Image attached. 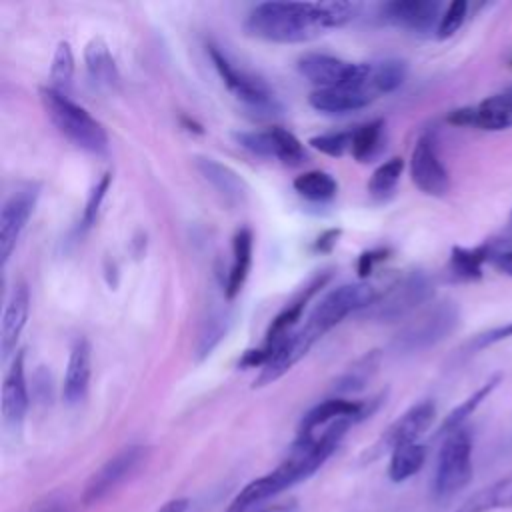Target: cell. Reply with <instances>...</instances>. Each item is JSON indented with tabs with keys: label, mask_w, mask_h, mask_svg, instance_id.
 <instances>
[{
	"label": "cell",
	"mask_w": 512,
	"mask_h": 512,
	"mask_svg": "<svg viewBox=\"0 0 512 512\" xmlns=\"http://www.w3.org/2000/svg\"><path fill=\"white\" fill-rule=\"evenodd\" d=\"M40 194L38 184H26L14 190L2 204L0 210V260L6 266L22 230L26 228L28 218L34 212L36 200Z\"/></svg>",
	"instance_id": "7c38bea8"
},
{
	"label": "cell",
	"mask_w": 512,
	"mask_h": 512,
	"mask_svg": "<svg viewBox=\"0 0 512 512\" xmlns=\"http://www.w3.org/2000/svg\"><path fill=\"white\" fill-rule=\"evenodd\" d=\"M36 512H72L70 504L62 496H50L46 502L36 506Z\"/></svg>",
	"instance_id": "ee69618b"
},
{
	"label": "cell",
	"mask_w": 512,
	"mask_h": 512,
	"mask_svg": "<svg viewBox=\"0 0 512 512\" xmlns=\"http://www.w3.org/2000/svg\"><path fill=\"white\" fill-rule=\"evenodd\" d=\"M252 230L250 228H240L236 230L234 238H232V264H230V272H228V280H226V298H234L250 272V264H252Z\"/></svg>",
	"instance_id": "484cf974"
},
{
	"label": "cell",
	"mask_w": 512,
	"mask_h": 512,
	"mask_svg": "<svg viewBox=\"0 0 512 512\" xmlns=\"http://www.w3.org/2000/svg\"><path fill=\"white\" fill-rule=\"evenodd\" d=\"M378 298L376 290L366 282L342 284L330 290L310 312L306 324L302 326L308 336L316 342L336 324H340L346 316L358 310H366Z\"/></svg>",
	"instance_id": "52a82bcc"
},
{
	"label": "cell",
	"mask_w": 512,
	"mask_h": 512,
	"mask_svg": "<svg viewBox=\"0 0 512 512\" xmlns=\"http://www.w3.org/2000/svg\"><path fill=\"white\" fill-rule=\"evenodd\" d=\"M110 180H112V174L106 172L102 174V178L94 184V188L90 190L88 194V200H86V206H84V212H82V228H90L94 222H96V216H98V210L102 206V200L108 192V186H110Z\"/></svg>",
	"instance_id": "ab89813d"
},
{
	"label": "cell",
	"mask_w": 512,
	"mask_h": 512,
	"mask_svg": "<svg viewBox=\"0 0 512 512\" xmlns=\"http://www.w3.org/2000/svg\"><path fill=\"white\" fill-rule=\"evenodd\" d=\"M258 512H300L298 502L296 500H286V502H276V504H268Z\"/></svg>",
	"instance_id": "bcb514c9"
},
{
	"label": "cell",
	"mask_w": 512,
	"mask_h": 512,
	"mask_svg": "<svg viewBox=\"0 0 512 512\" xmlns=\"http://www.w3.org/2000/svg\"><path fill=\"white\" fill-rule=\"evenodd\" d=\"M374 96L358 86H334L316 88L310 92L308 102L314 110L324 114H348L366 108Z\"/></svg>",
	"instance_id": "ac0fdd59"
},
{
	"label": "cell",
	"mask_w": 512,
	"mask_h": 512,
	"mask_svg": "<svg viewBox=\"0 0 512 512\" xmlns=\"http://www.w3.org/2000/svg\"><path fill=\"white\" fill-rule=\"evenodd\" d=\"M406 72H408L406 62L398 60V58H386V60H378V62H368L366 64L364 88L374 98L378 94L394 92L406 80Z\"/></svg>",
	"instance_id": "cb8c5ba5"
},
{
	"label": "cell",
	"mask_w": 512,
	"mask_h": 512,
	"mask_svg": "<svg viewBox=\"0 0 512 512\" xmlns=\"http://www.w3.org/2000/svg\"><path fill=\"white\" fill-rule=\"evenodd\" d=\"M354 422V418H342L312 434H298L286 460H282L268 474L248 482L232 498L224 512H248L264 500L274 498L286 488L312 476L330 458V454L336 450V446Z\"/></svg>",
	"instance_id": "6da1fadb"
},
{
	"label": "cell",
	"mask_w": 512,
	"mask_h": 512,
	"mask_svg": "<svg viewBox=\"0 0 512 512\" xmlns=\"http://www.w3.org/2000/svg\"><path fill=\"white\" fill-rule=\"evenodd\" d=\"M298 72L318 88H334V86L364 88L366 64L346 62L330 54L308 52L298 60Z\"/></svg>",
	"instance_id": "30bf717a"
},
{
	"label": "cell",
	"mask_w": 512,
	"mask_h": 512,
	"mask_svg": "<svg viewBox=\"0 0 512 512\" xmlns=\"http://www.w3.org/2000/svg\"><path fill=\"white\" fill-rule=\"evenodd\" d=\"M380 18L392 26L426 34L438 28L442 12L436 0H392L380 6Z\"/></svg>",
	"instance_id": "5bb4252c"
},
{
	"label": "cell",
	"mask_w": 512,
	"mask_h": 512,
	"mask_svg": "<svg viewBox=\"0 0 512 512\" xmlns=\"http://www.w3.org/2000/svg\"><path fill=\"white\" fill-rule=\"evenodd\" d=\"M84 64L92 82L100 88L112 90L118 84V68L102 38H92L84 48Z\"/></svg>",
	"instance_id": "603a6c76"
},
{
	"label": "cell",
	"mask_w": 512,
	"mask_h": 512,
	"mask_svg": "<svg viewBox=\"0 0 512 512\" xmlns=\"http://www.w3.org/2000/svg\"><path fill=\"white\" fill-rule=\"evenodd\" d=\"M196 170L228 204H242L246 200L248 186L244 178L230 166L214 158L200 156L196 158Z\"/></svg>",
	"instance_id": "ffe728a7"
},
{
	"label": "cell",
	"mask_w": 512,
	"mask_h": 512,
	"mask_svg": "<svg viewBox=\"0 0 512 512\" xmlns=\"http://www.w3.org/2000/svg\"><path fill=\"white\" fill-rule=\"evenodd\" d=\"M208 56L218 72V76L222 78V82L226 84V88L250 110L260 112V114H276L282 110L280 102L276 100L274 92L270 90V86L258 78L256 74L240 68L238 64H234L224 50H220L214 44H208Z\"/></svg>",
	"instance_id": "ba28073f"
},
{
	"label": "cell",
	"mask_w": 512,
	"mask_h": 512,
	"mask_svg": "<svg viewBox=\"0 0 512 512\" xmlns=\"http://www.w3.org/2000/svg\"><path fill=\"white\" fill-rule=\"evenodd\" d=\"M386 254H388V250H384V248L364 252V254L360 256V262H358V274H360V278H366V276L372 272L374 264H376V262H382V260L386 258Z\"/></svg>",
	"instance_id": "b9f144b4"
},
{
	"label": "cell",
	"mask_w": 512,
	"mask_h": 512,
	"mask_svg": "<svg viewBox=\"0 0 512 512\" xmlns=\"http://www.w3.org/2000/svg\"><path fill=\"white\" fill-rule=\"evenodd\" d=\"M498 240H488L474 248L454 246L448 260V270L454 280L460 282H472L482 278L484 264H490V258L494 252H498Z\"/></svg>",
	"instance_id": "7402d4cb"
},
{
	"label": "cell",
	"mask_w": 512,
	"mask_h": 512,
	"mask_svg": "<svg viewBox=\"0 0 512 512\" xmlns=\"http://www.w3.org/2000/svg\"><path fill=\"white\" fill-rule=\"evenodd\" d=\"M500 382H502V374H500V372L492 374L476 392H472L462 404H458V406L444 418V422H442L440 428H438V436H446V434H450V432L462 428L464 422L468 420V416L474 414V410L498 388Z\"/></svg>",
	"instance_id": "4316f807"
},
{
	"label": "cell",
	"mask_w": 512,
	"mask_h": 512,
	"mask_svg": "<svg viewBox=\"0 0 512 512\" xmlns=\"http://www.w3.org/2000/svg\"><path fill=\"white\" fill-rule=\"evenodd\" d=\"M466 14H468V2H464V0L450 2L446 6V10L442 12V18H440L438 28H436V36L440 40L454 36L462 28V24L466 20Z\"/></svg>",
	"instance_id": "d590c367"
},
{
	"label": "cell",
	"mask_w": 512,
	"mask_h": 512,
	"mask_svg": "<svg viewBox=\"0 0 512 512\" xmlns=\"http://www.w3.org/2000/svg\"><path fill=\"white\" fill-rule=\"evenodd\" d=\"M236 142L246 148L248 152L260 156V158H274V142H272V134L270 130H264V132H238L234 134Z\"/></svg>",
	"instance_id": "74e56055"
},
{
	"label": "cell",
	"mask_w": 512,
	"mask_h": 512,
	"mask_svg": "<svg viewBox=\"0 0 512 512\" xmlns=\"http://www.w3.org/2000/svg\"><path fill=\"white\" fill-rule=\"evenodd\" d=\"M74 76V54L66 40L58 42L50 64V88L66 94Z\"/></svg>",
	"instance_id": "1f68e13d"
},
{
	"label": "cell",
	"mask_w": 512,
	"mask_h": 512,
	"mask_svg": "<svg viewBox=\"0 0 512 512\" xmlns=\"http://www.w3.org/2000/svg\"><path fill=\"white\" fill-rule=\"evenodd\" d=\"M382 130H384V120L378 118V120H372L352 132L350 152L358 162L368 160L376 152L380 138H382Z\"/></svg>",
	"instance_id": "836d02e7"
},
{
	"label": "cell",
	"mask_w": 512,
	"mask_h": 512,
	"mask_svg": "<svg viewBox=\"0 0 512 512\" xmlns=\"http://www.w3.org/2000/svg\"><path fill=\"white\" fill-rule=\"evenodd\" d=\"M512 508V474L480 488L468 496L454 512H492Z\"/></svg>",
	"instance_id": "d4e9b609"
},
{
	"label": "cell",
	"mask_w": 512,
	"mask_h": 512,
	"mask_svg": "<svg viewBox=\"0 0 512 512\" xmlns=\"http://www.w3.org/2000/svg\"><path fill=\"white\" fill-rule=\"evenodd\" d=\"M248 34L278 42H306L328 30L320 2H260L244 22Z\"/></svg>",
	"instance_id": "7a4b0ae2"
},
{
	"label": "cell",
	"mask_w": 512,
	"mask_h": 512,
	"mask_svg": "<svg viewBox=\"0 0 512 512\" xmlns=\"http://www.w3.org/2000/svg\"><path fill=\"white\" fill-rule=\"evenodd\" d=\"M40 102L50 122L74 146L92 154H104L108 150L106 128L86 108L50 86L40 88Z\"/></svg>",
	"instance_id": "3957f363"
},
{
	"label": "cell",
	"mask_w": 512,
	"mask_h": 512,
	"mask_svg": "<svg viewBox=\"0 0 512 512\" xmlns=\"http://www.w3.org/2000/svg\"><path fill=\"white\" fill-rule=\"evenodd\" d=\"M28 402L30 400L24 374V352L20 350L12 360L2 386V416L12 430H20L28 412Z\"/></svg>",
	"instance_id": "2e32d148"
},
{
	"label": "cell",
	"mask_w": 512,
	"mask_h": 512,
	"mask_svg": "<svg viewBox=\"0 0 512 512\" xmlns=\"http://www.w3.org/2000/svg\"><path fill=\"white\" fill-rule=\"evenodd\" d=\"M434 296V284L426 272L412 270L392 282L364 314L376 322H398Z\"/></svg>",
	"instance_id": "8992f818"
},
{
	"label": "cell",
	"mask_w": 512,
	"mask_h": 512,
	"mask_svg": "<svg viewBox=\"0 0 512 512\" xmlns=\"http://www.w3.org/2000/svg\"><path fill=\"white\" fill-rule=\"evenodd\" d=\"M338 236H340V230H336V228H330V230L322 232V234L316 238V244H314V248H316V250H320V252H330V250L336 246V242H338Z\"/></svg>",
	"instance_id": "f6af8a7d"
},
{
	"label": "cell",
	"mask_w": 512,
	"mask_h": 512,
	"mask_svg": "<svg viewBox=\"0 0 512 512\" xmlns=\"http://www.w3.org/2000/svg\"><path fill=\"white\" fill-rule=\"evenodd\" d=\"M366 412H368V408L362 402L346 400V398H328L304 414L298 434H312V432H316L336 420H342V418L360 420L366 416Z\"/></svg>",
	"instance_id": "44dd1931"
},
{
	"label": "cell",
	"mask_w": 512,
	"mask_h": 512,
	"mask_svg": "<svg viewBox=\"0 0 512 512\" xmlns=\"http://www.w3.org/2000/svg\"><path fill=\"white\" fill-rule=\"evenodd\" d=\"M380 364V352L372 350L364 356H360L352 366L346 368L344 374H340V378L336 380V390L338 392H358L362 390L368 380L376 374Z\"/></svg>",
	"instance_id": "f546056e"
},
{
	"label": "cell",
	"mask_w": 512,
	"mask_h": 512,
	"mask_svg": "<svg viewBox=\"0 0 512 512\" xmlns=\"http://www.w3.org/2000/svg\"><path fill=\"white\" fill-rule=\"evenodd\" d=\"M504 244L512 246V212H510V218H508V226H506V234H504Z\"/></svg>",
	"instance_id": "c3c4849f"
},
{
	"label": "cell",
	"mask_w": 512,
	"mask_h": 512,
	"mask_svg": "<svg viewBox=\"0 0 512 512\" xmlns=\"http://www.w3.org/2000/svg\"><path fill=\"white\" fill-rule=\"evenodd\" d=\"M446 120L454 126H472L480 130H506L512 126V88L484 98L476 106L452 110Z\"/></svg>",
	"instance_id": "4fadbf2b"
},
{
	"label": "cell",
	"mask_w": 512,
	"mask_h": 512,
	"mask_svg": "<svg viewBox=\"0 0 512 512\" xmlns=\"http://www.w3.org/2000/svg\"><path fill=\"white\" fill-rule=\"evenodd\" d=\"M292 186L300 196H304L312 202L330 200L338 192V182L334 180L332 174H328L324 170H308V172L296 176Z\"/></svg>",
	"instance_id": "f1b7e54d"
},
{
	"label": "cell",
	"mask_w": 512,
	"mask_h": 512,
	"mask_svg": "<svg viewBox=\"0 0 512 512\" xmlns=\"http://www.w3.org/2000/svg\"><path fill=\"white\" fill-rule=\"evenodd\" d=\"M90 376H92V348L86 338H76L68 364H66V374H64V384H62V396L64 402L74 406L80 404L90 388Z\"/></svg>",
	"instance_id": "e0dca14e"
},
{
	"label": "cell",
	"mask_w": 512,
	"mask_h": 512,
	"mask_svg": "<svg viewBox=\"0 0 512 512\" xmlns=\"http://www.w3.org/2000/svg\"><path fill=\"white\" fill-rule=\"evenodd\" d=\"M28 312H30V292H28V286L24 282H20L18 286H14V290L6 302V308H4V316H2L0 350H2L4 360L14 352L18 338L26 326Z\"/></svg>",
	"instance_id": "d6986e66"
},
{
	"label": "cell",
	"mask_w": 512,
	"mask_h": 512,
	"mask_svg": "<svg viewBox=\"0 0 512 512\" xmlns=\"http://www.w3.org/2000/svg\"><path fill=\"white\" fill-rule=\"evenodd\" d=\"M460 324V308L452 300H440L408 320L392 338L390 346L398 354L428 350L448 338Z\"/></svg>",
	"instance_id": "277c9868"
},
{
	"label": "cell",
	"mask_w": 512,
	"mask_h": 512,
	"mask_svg": "<svg viewBox=\"0 0 512 512\" xmlns=\"http://www.w3.org/2000/svg\"><path fill=\"white\" fill-rule=\"evenodd\" d=\"M272 142H274V158H278L286 166H300L306 162V152L302 142L286 128L274 126L270 128Z\"/></svg>",
	"instance_id": "d6a6232c"
},
{
	"label": "cell",
	"mask_w": 512,
	"mask_h": 512,
	"mask_svg": "<svg viewBox=\"0 0 512 512\" xmlns=\"http://www.w3.org/2000/svg\"><path fill=\"white\" fill-rule=\"evenodd\" d=\"M402 170H404V160L394 156V158H388L386 162H382L370 176L368 180V192L376 198H386L394 192L400 176H402Z\"/></svg>",
	"instance_id": "4dcf8cb0"
},
{
	"label": "cell",
	"mask_w": 512,
	"mask_h": 512,
	"mask_svg": "<svg viewBox=\"0 0 512 512\" xmlns=\"http://www.w3.org/2000/svg\"><path fill=\"white\" fill-rule=\"evenodd\" d=\"M188 498H174V500H168L166 504H162L156 512H186L188 510Z\"/></svg>",
	"instance_id": "7dc6e473"
},
{
	"label": "cell",
	"mask_w": 512,
	"mask_h": 512,
	"mask_svg": "<svg viewBox=\"0 0 512 512\" xmlns=\"http://www.w3.org/2000/svg\"><path fill=\"white\" fill-rule=\"evenodd\" d=\"M228 330V316L226 314H212L204 320V326L198 336L196 344V356L202 360L212 354V350L218 346V342L224 338Z\"/></svg>",
	"instance_id": "e575fe53"
},
{
	"label": "cell",
	"mask_w": 512,
	"mask_h": 512,
	"mask_svg": "<svg viewBox=\"0 0 512 512\" xmlns=\"http://www.w3.org/2000/svg\"><path fill=\"white\" fill-rule=\"evenodd\" d=\"M426 462V446L420 442L398 446L390 452L388 476L392 482H404L412 478Z\"/></svg>",
	"instance_id": "83f0119b"
},
{
	"label": "cell",
	"mask_w": 512,
	"mask_h": 512,
	"mask_svg": "<svg viewBox=\"0 0 512 512\" xmlns=\"http://www.w3.org/2000/svg\"><path fill=\"white\" fill-rule=\"evenodd\" d=\"M308 144L316 150H320L322 154L328 156H342L346 150L352 148V132H328V134H320V136H312L308 140Z\"/></svg>",
	"instance_id": "8d00e7d4"
},
{
	"label": "cell",
	"mask_w": 512,
	"mask_h": 512,
	"mask_svg": "<svg viewBox=\"0 0 512 512\" xmlns=\"http://www.w3.org/2000/svg\"><path fill=\"white\" fill-rule=\"evenodd\" d=\"M472 480V436L468 428H458L442 436L432 478V494L446 500L466 488Z\"/></svg>",
	"instance_id": "5b68a950"
},
{
	"label": "cell",
	"mask_w": 512,
	"mask_h": 512,
	"mask_svg": "<svg viewBox=\"0 0 512 512\" xmlns=\"http://www.w3.org/2000/svg\"><path fill=\"white\" fill-rule=\"evenodd\" d=\"M148 458V448L140 444H132L116 452L108 458L86 482L80 502L84 506H92L104 500L110 492H114L124 480H128Z\"/></svg>",
	"instance_id": "9c48e42d"
},
{
	"label": "cell",
	"mask_w": 512,
	"mask_h": 512,
	"mask_svg": "<svg viewBox=\"0 0 512 512\" xmlns=\"http://www.w3.org/2000/svg\"><path fill=\"white\" fill-rule=\"evenodd\" d=\"M506 338H512V322L508 324H502V326H496V328H490L482 334H478L472 342H470V350H484L492 344H498Z\"/></svg>",
	"instance_id": "60d3db41"
},
{
	"label": "cell",
	"mask_w": 512,
	"mask_h": 512,
	"mask_svg": "<svg viewBox=\"0 0 512 512\" xmlns=\"http://www.w3.org/2000/svg\"><path fill=\"white\" fill-rule=\"evenodd\" d=\"M322 6V14H324V22L328 28H338L348 24L350 20H354L360 12V4L356 2H320Z\"/></svg>",
	"instance_id": "f35d334b"
},
{
	"label": "cell",
	"mask_w": 512,
	"mask_h": 512,
	"mask_svg": "<svg viewBox=\"0 0 512 512\" xmlns=\"http://www.w3.org/2000/svg\"><path fill=\"white\" fill-rule=\"evenodd\" d=\"M490 264H492L500 274H506V276L512 278V248L494 252L492 258H490Z\"/></svg>",
	"instance_id": "7bdbcfd3"
},
{
	"label": "cell",
	"mask_w": 512,
	"mask_h": 512,
	"mask_svg": "<svg viewBox=\"0 0 512 512\" xmlns=\"http://www.w3.org/2000/svg\"><path fill=\"white\" fill-rule=\"evenodd\" d=\"M410 176L416 188L428 196H444L450 188V176L446 166L440 160L436 138L430 132H424L410 154Z\"/></svg>",
	"instance_id": "8fae6325"
},
{
	"label": "cell",
	"mask_w": 512,
	"mask_h": 512,
	"mask_svg": "<svg viewBox=\"0 0 512 512\" xmlns=\"http://www.w3.org/2000/svg\"><path fill=\"white\" fill-rule=\"evenodd\" d=\"M434 418H436V406L432 400H422L414 404L388 426V430L382 434L378 442V448L392 452L398 446L418 442V438L432 426Z\"/></svg>",
	"instance_id": "9a60e30c"
}]
</instances>
